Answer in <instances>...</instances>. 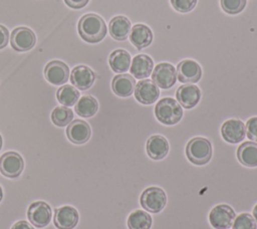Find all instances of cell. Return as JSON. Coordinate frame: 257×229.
Instances as JSON below:
<instances>
[{"mask_svg": "<svg viewBox=\"0 0 257 229\" xmlns=\"http://www.w3.org/2000/svg\"><path fill=\"white\" fill-rule=\"evenodd\" d=\"M78 33L84 41L96 43L104 38L106 34V25L99 15L88 13L83 15L79 20Z\"/></svg>", "mask_w": 257, "mask_h": 229, "instance_id": "obj_1", "label": "cell"}, {"mask_svg": "<svg viewBox=\"0 0 257 229\" xmlns=\"http://www.w3.org/2000/svg\"><path fill=\"white\" fill-rule=\"evenodd\" d=\"M157 120L167 126L179 123L183 117L181 104L172 97H164L158 101L155 107Z\"/></svg>", "mask_w": 257, "mask_h": 229, "instance_id": "obj_2", "label": "cell"}, {"mask_svg": "<svg viewBox=\"0 0 257 229\" xmlns=\"http://www.w3.org/2000/svg\"><path fill=\"white\" fill-rule=\"evenodd\" d=\"M186 155L189 161L193 164L205 165L212 157L211 143L205 138H194L187 144Z\"/></svg>", "mask_w": 257, "mask_h": 229, "instance_id": "obj_3", "label": "cell"}, {"mask_svg": "<svg viewBox=\"0 0 257 229\" xmlns=\"http://www.w3.org/2000/svg\"><path fill=\"white\" fill-rule=\"evenodd\" d=\"M140 202L145 210L151 213H159L167 204V195L159 187H149L142 193Z\"/></svg>", "mask_w": 257, "mask_h": 229, "instance_id": "obj_4", "label": "cell"}, {"mask_svg": "<svg viewBox=\"0 0 257 229\" xmlns=\"http://www.w3.org/2000/svg\"><path fill=\"white\" fill-rule=\"evenodd\" d=\"M235 219L234 210L227 204L215 206L209 214L210 224L215 229H229Z\"/></svg>", "mask_w": 257, "mask_h": 229, "instance_id": "obj_5", "label": "cell"}, {"mask_svg": "<svg viewBox=\"0 0 257 229\" xmlns=\"http://www.w3.org/2000/svg\"><path fill=\"white\" fill-rule=\"evenodd\" d=\"M152 79L158 87L168 89L176 83L177 71L171 63L162 62L155 67L152 73Z\"/></svg>", "mask_w": 257, "mask_h": 229, "instance_id": "obj_6", "label": "cell"}, {"mask_svg": "<svg viewBox=\"0 0 257 229\" xmlns=\"http://www.w3.org/2000/svg\"><path fill=\"white\" fill-rule=\"evenodd\" d=\"M51 208L43 201L33 202L27 211V217L29 221L38 228H43L47 226L51 220Z\"/></svg>", "mask_w": 257, "mask_h": 229, "instance_id": "obj_7", "label": "cell"}, {"mask_svg": "<svg viewBox=\"0 0 257 229\" xmlns=\"http://www.w3.org/2000/svg\"><path fill=\"white\" fill-rule=\"evenodd\" d=\"M24 168L22 157L16 152H7L0 158V171L8 178L18 177Z\"/></svg>", "mask_w": 257, "mask_h": 229, "instance_id": "obj_8", "label": "cell"}, {"mask_svg": "<svg viewBox=\"0 0 257 229\" xmlns=\"http://www.w3.org/2000/svg\"><path fill=\"white\" fill-rule=\"evenodd\" d=\"M36 37L34 32L27 27H17L11 32L10 43L14 50L22 52L34 47Z\"/></svg>", "mask_w": 257, "mask_h": 229, "instance_id": "obj_9", "label": "cell"}, {"mask_svg": "<svg viewBox=\"0 0 257 229\" xmlns=\"http://www.w3.org/2000/svg\"><path fill=\"white\" fill-rule=\"evenodd\" d=\"M44 75L48 82L54 85H60L67 81L69 76L68 66L59 60H53L46 64Z\"/></svg>", "mask_w": 257, "mask_h": 229, "instance_id": "obj_10", "label": "cell"}, {"mask_svg": "<svg viewBox=\"0 0 257 229\" xmlns=\"http://www.w3.org/2000/svg\"><path fill=\"white\" fill-rule=\"evenodd\" d=\"M135 96L141 103L151 104L160 96V89L153 80L144 79L136 84Z\"/></svg>", "mask_w": 257, "mask_h": 229, "instance_id": "obj_11", "label": "cell"}, {"mask_svg": "<svg viewBox=\"0 0 257 229\" xmlns=\"http://www.w3.org/2000/svg\"><path fill=\"white\" fill-rule=\"evenodd\" d=\"M221 134L223 139L231 144H237L244 140L246 135V129L245 125L242 121L231 119L226 121L222 128H221Z\"/></svg>", "mask_w": 257, "mask_h": 229, "instance_id": "obj_12", "label": "cell"}, {"mask_svg": "<svg viewBox=\"0 0 257 229\" xmlns=\"http://www.w3.org/2000/svg\"><path fill=\"white\" fill-rule=\"evenodd\" d=\"M178 79L185 83H194L200 80L202 76L201 66L194 60H182L177 66Z\"/></svg>", "mask_w": 257, "mask_h": 229, "instance_id": "obj_13", "label": "cell"}, {"mask_svg": "<svg viewBox=\"0 0 257 229\" xmlns=\"http://www.w3.org/2000/svg\"><path fill=\"white\" fill-rule=\"evenodd\" d=\"M78 223V212L75 208L65 205L55 209L54 225L58 229H73Z\"/></svg>", "mask_w": 257, "mask_h": 229, "instance_id": "obj_14", "label": "cell"}, {"mask_svg": "<svg viewBox=\"0 0 257 229\" xmlns=\"http://www.w3.org/2000/svg\"><path fill=\"white\" fill-rule=\"evenodd\" d=\"M66 135L70 142L76 145L86 143L91 135L89 125L81 120H74L66 129Z\"/></svg>", "mask_w": 257, "mask_h": 229, "instance_id": "obj_15", "label": "cell"}, {"mask_svg": "<svg viewBox=\"0 0 257 229\" xmlns=\"http://www.w3.org/2000/svg\"><path fill=\"white\" fill-rule=\"evenodd\" d=\"M94 79V72L86 65L75 66L70 74L71 83L80 90L88 89L93 84Z\"/></svg>", "mask_w": 257, "mask_h": 229, "instance_id": "obj_16", "label": "cell"}, {"mask_svg": "<svg viewBox=\"0 0 257 229\" xmlns=\"http://www.w3.org/2000/svg\"><path fill=\"white\" fill-rule=\"evenodd\" d=\"M176 97L183 107L192 108L200 101L201 90L194 84H184L177 89Z\"/></svg>", "mask_w": 257, "mask_h": 229, "instance_id": "obj_17", "label": "cell"}, {"mask_svg": "<svg viewBox=\"0 0 257 229\" xmlns=\"http://www.w3.org/2000/svg\"><path fill=\"white\" fill-rule=\"evenodd\" d=\"M169 143L167 139L161 135H154L147 142V153L153 160H162L169 153Z\"/></svg>", "mask_w": 257, "mask_h": 229, "instance_id": "obj_18", "label": "cell"}, {"mask_svg": "<svg viewBox=\"0 0 257 229\" xmlns=\"http://www.w3.org/2000/svg\"><path fill=\"white\" fill-rule=\"evenodd\" d=\"M136 80L131 74H118L113 77L111 87L113 92L120 96L126 97L133 94L136 87Z\"/></svg>", "mask_w": 257, "mask_h": 229, "instance_id": "obj_19", "label": "cell"}, {"mask_svg": "<svg viewBox=\"0 0 257 229\" xmlns=\"http://www.w3.org/2000/svg\"><path fill=\"white\" fill-rule=\"evenodd\" d=\"M153 67L154 62L149 55L139 54L133 58L131 72L136 78L143 79L148 77L152 73Z\"/></svg>", "mask_w": 257, "mask_h": 229, "instance_id": "obj_20", "label": "cell"}, {"mask_svg": "<svg viewBox=\"0 0 257 229\" xmlns=\"http://www.w3.org/2000/svg\"><path fill=\"white\" fill-rule=\"evenodd\" d=\"M130 40L138 49L145 48L152 43L153 32L145 24H136L131 30Z\"/></svg>", "mask_w": 257, "mask_h": 229, "instance_id": "obj_21", "label": "cell"}, {"mask_svg": "<svg viewBox=\"0 0 257 229\" xmlns=\"http://www.w3.org/2000/svg\"><path fill=\"white\" fill-rule=\"evenodd\" d=\"M237 157L240 163L246 167H257V144L245 142L238 148Z\"/></svg>", "mask_w": 257, "mask_h": 229, "instance_id": "obj_22", "label": "cell"}, {"mask_svg": "<svg viewBox=\"0 0 257 229\" xmlns=\"http://www.w3.org/2000/svg\"><path fill=\"white\" fill-rule=\"evenodd\" d=\"M108 28L111 37L121 41L126 39L128 32L131 31V22L126 17L118 15L110 20Z\"/></svg>", "mask_w": 257, "mask_h": 229, "instance_id": "obj_23", "label": "cell"}, {"mask_svg": "<svg viewBox=\"0 0 257 229\" xmlns=\"http://www.w3.org/2000/svg\"><path fill=\"white\" fill-rule=\"evenodd\" d=\"M108 62L114 72H125L131 65V54L126 50L116 49L110 53Z\"/></svg>", "mask_w": 257, "mask_h": 229, "instance_id": "obj_24", "label": "cell"}, {"mask_svg": "<svg viewBox=\"0 0 257 229\" xmlns=\"http://www.w3.org/2000/svg\"><path fill=\"white\" fill-rule=\"evenodd\" d=\"M98 109L97 100L91 95H82L75 103V111L83 118H90L96 113Z\"/></svg>", "mask_w": 257, "mask_h": 229, "instance_id": "obj_25", "label": "cell"}, {"mask_svg": "<svg viewBox=\"0 0 257 229\" xmlns=\"http://www.w3.org/2000/svg\"><path fill=\"white\" fill-rule=\"evenodd\" d=\"M152 222L151 215L142 210H135L127 217L128 229H151Z\"/></svg>", "mask_w": 257, "mask_h": 229, "instance_id": "obj_26", "label": "cell"}, {"mask_svg": "<svg viewBox=\"0 0 257 229\" xmlns=\"http://www.w3.org/2000/svg\"><path fill=\"white\" fill-rule=\"evenodd\" d=\"M57 100L64 106L74 105L79 98V91L72 85L65 84L61 86L56 93Z\"/></svg>", "mask_w": 257, "mask_h": 229, "instance_id": "obj_27", "label": "cell"}, {"mask_svg": "<svg viewBox=\"0 0 257 229\" xmlns=\"http://www.w3.org/2000/svg\"><path fill=\"white\" fill-rule=\"evenodd\" d=\"M73 118V112L67 106H56L51 112V121L57 127L68 125Z\"/></svg>", "mask_w": 257, "mask_h": 229, "instance_id": "obj_28", "label": "cell"}, {"mask_svg": "<svg viewBox=\"0 0 257 229\" xmlns=\"http://www.w3.org/2000/svg\"><path fill=\"white\" fill-rule=\"evenodd\" d=\"M232 228L233 229H257V224L252 215L248 213H241L234 219Z\"/></svg>", "mask_w": 257, "mask_h": 229, "instance_id": "obj_29", "label": "cell"}, {"mask_svg": "<svg viewBox=\"0 0 257 229\" xmlns=\"http://www.w3.org/2000/svg\"><path fill=\"white\" fill-rule=\"evenodd\" d=\"M246 0H221L222 9L228 14H237L246 6Z\"/></svg>", "mask_w": 257, "mask_h": 229, "instance_id": "obj_30", "label": "cell"}, {"mask_svg": "<svg viewBox=\"0 0 257 229\" xmlns=\"http://www.w3.org/2000/svg\"><path fill=\"white\" fill-rule=\"evenodd\" d=\"M171 4L175 10L186 13L195 8L197 0H171Z\"/></svg>", "mask_w": 257, "mask_h": 229, "instance_id": "obj_31", "label": "cell"}, {"mask_svg": "<svg viewBox=\"0 0 257 229\" xmlns=\"http://www.w3.org/2000/svg\"><path fill=\"white\" fill-rule=\"evenodd\" d=\"M247 137L254 142H257V117L249 119L245 126Z\"/></svg>", "mask_w": 257, "mask_h": 229, "instance_id": "obj_32", "label": "cell"}, {"mask_svg": "<svg viewBox=\"0 0 257 229\" xmlns=\"http://www.w3.org/2000/svg\"><path fill=\"white\" fill-rule=\"evenodd\" d=\"M8 40H9L8 29L5 26L0 25V49L4 48L7 45Z\"/></svg>", "mask_w": 257, "mask_h": 229, "instance_id": "obj_33", "label": "cell"}, {"mask_svg": "<svg viewBox=\"0 0 257 229\" xmlns=\"http://www.w3.org/2000/svg\"><path fill=\"white\" fill-rule=\"evenodd\" d=\"M89 0H64L67 6L73 8V9H79L84 7Z\"/></svg>", "mask_w": 257, "mask_h": 229, "instance_id": "obj_34", "label": "cell"}, {"mask_svg": "<svg viewBox=\"0 0 257 229\" xmlns=\"http://www.w3.org/2000/svg\"><path fill=\"white\" fill-rule=\"evenodd\" d=\"M11 229H34L32 227V225L30 223H28L27 221H24V220H20L18 222H16L12 227Z\"/></svg>", "mask_w": 257, "mask_h": 229, "instance_id": "obj_35", "label": "cell"}, {"mask_svg": "<svg viewBox=\"0 0 257 229\" xmlns=\"http://www.w3.org/2000/svg\"><path fill=\"white\" fill-rule=\"evenodd\" d=\"M253 218H254V220H255L256 223H257V204H256L255 207L253 208Z\"/></svg>", "mask_w": 257, "mask_h": 229, "instance_id": "obj_36", "label": "cell"}, {"mask_svg": "<svg viewBox=\"0 0 257 229\" xmlns=\"http://www.w3.org/2000/svg\"><path fill=\"white\" fill-rule=\"evenodd\" d=\"M2 198H3V192H2V189H1V187H0V202H1Z\"/></svg>", "mask_w": 257, "mask_h": 229, "instance_id": "obj_37", "label": "cell"}, {"mask_svg": "<svg viewBox=\"0 0 257 229\" xmlns=\"http://www.w3.org/2000/svg\"><path fill=\"white\" fill-rule=\"evenodd\" d=\"M1 148H2V138L0 136V150H1Z\"/></svg>", "mask_w": 257, "mask_h": 229, "instance_id": "obj_38", "label": "cell"}]
</instances>
